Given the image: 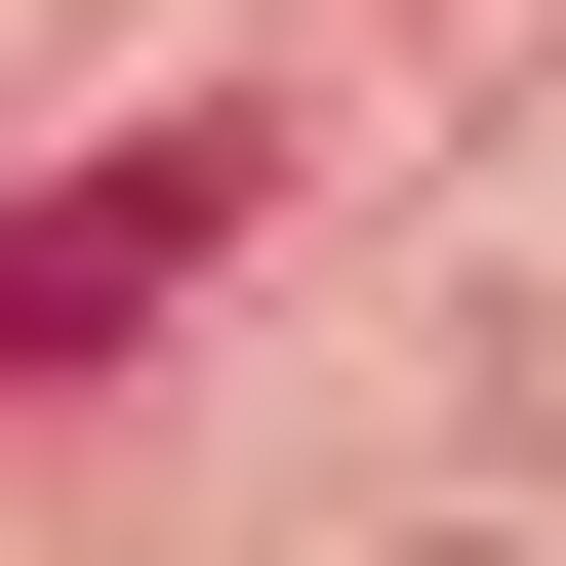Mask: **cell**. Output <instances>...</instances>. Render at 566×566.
<instances>
[{"label":"cell","mask_w":566,"mask_h":566,"mask_svg":"<svg viewBox=\"0 0 566 566\" xmlns=\"http://www.w3.org/2000/svg\"><path fill=\"white\" fill-rule=\"evenodd\" d=\"M243 163H283V122H163V163H82V202H0V365H122V324H163V283L243 243Z\"/></svg>","instance_id":"obj_1"}]
</instances>
